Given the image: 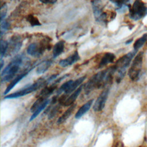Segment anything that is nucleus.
I'll return each mask as SVG.
<instances>
[{
	"label": "nucleus",
	"instance_id": "nucleus-16",
	"mask_svg": "<svg viewBox=\"0 0 147 147\" xmlns=\"http://www.w3.org/2000/svg\"><path fill=\"white\" fill-rule=\"evenodd\" d=\"M76 106V104H73L72 105L70 106L62 114V115L60 117H59L57 122V124L60 125L63 123L64 122H65L71 116L73 111L75 109Z\"/></svg>",
	"mask_w": 147,
	"mask_h": 147
},
{
	"label": "nucleus",
	"instance_id": "nucleus-6",
	"mask_svg": "<svg viewBox=\"0 0 147 147\" xmlns=\"http://www.w3.org/2000/svg\"><path fill=\"white\" fill-rule=\"evenodd\" d=\"M143 53H138L134 57L131 66L128 71V75L130 79L133 81H136L138 79L141 70L142 64Z\"/></svg>",
	"mask_w": 147,
	"mask_h": 147
},
{
	"label": "nucleus",
	"instance_id": "nucleus-12",
	"mask_svg": "<svg viewBox=\"0 0 147 147\" xmlns=\"http://www.w3.org/2000/svg\"><path fill=\"white\" fill-rule=\"evenodd\" d=\"M31 69H28L26 70V71H25V72H24L18 75V76H17L14 79H13V80H11V82L9 83V84L7 86L6 90H5V91H4L3 94H4V95H6L7 94H8V93L13 89V88L21 80H22L25 76H26V75L28 74L29 72Z\"/></svg>",
	"mask_w": 147,
	"mask_h": 147
},
{
	"label": "nucleus",
	"instance_id": "nucleus-3",
	"mask_svg": "<svg viewBox=\"0 0 147 147\" xmlns=\"http://www.w3.org/2000/svg\"><path fill=\"white\" fill-rule=\"evenodd\" d=\"M136 54V51L134 50L123 55L117 61L115 65L117 68V71H118V74L116 78V81L118 83H119L123 78L126 73V69L129 65L131 60Z\"/></svg>",
	"mask_w": 147,
	"mask_h": 147
},
{
	"label": "nucleus",
	"instance_id": "nucleus-18",
	"mask_svg": "<svg viewBox=\"0 0 147 147\" xmlns=\"http://www.w3.org/2000/svg\"><path fill=\"white\" fill-rule=\"evenodd\" d=\"M64 49V42L63 41H58L53 48L52 53L53 58H56L61 55Z\"/></svg>",
	"mask_w": 147,
	"mask_h": 147
},
{
	"label": "nucleus",
	"instance_id": "nucleus-29",
	"mask_svg": "<svg viewBox=\"0 0 147 147\" xmlns=\"http://www.w3.org/2000/svg\"><path fill=\"white\" fill-rule=\"evenodd\" d=\"M59 105H60V104H59ZM59 105H56V106L53 109H52V110L50 111V113H49V115H48V118H49V119L53 118V117L55 116V115L56 114V113L57 112V111H58V110H59Z\"/></svg>",
	"mask_w": 147,
	"mask_h": 147
},
{
	"label": "nucleus",
	"instance_id": "nucleus-28",
	"mask_svg": "<svg viewBox=\"0 0 147 147\" xmlns=\"http://www.w3.org/2000/svg\"><path fill=\"white\" fill-rule=\"evenodd\" d=\"M1 21H3L5 20V18L6 16V13H7V6L6 4H3V5H1Z\"/></svg>",
	"mask_w": 147,
	"mask_h": 147
},
{
	"label": "nucleus",
	"instance_id": "nucleus-15",
	"mask_svg": "<svg viewBox=\"0 0 147 147\" xmlns=\"http://www.w3.org/2000/svg\"><path fill=\"white\" fill-rule=\"evenodd\" d=\"M93 101H94V99H91L87 101L82 106H81V107L76 112L75 114V118L76 119H79L81 118L86 113H87L89 110V109L91 108L92 105Z\"/></svg>",
	"mask_w": 147,
	"mask_h": 147
},
{
	"label": "nucleus",
	"instance_id": "nucleus-1",
	"mask_svg": "<svg viewBox=\"0 0 147 147\" xmlns=\"http://www.w3.org/2000/svg\"><path fill=\"white\" fill-rule=\"evenodd\" d=\"M115 71H117V68L114 65L94 75L84 85L85 93L88 94L94 90L105 87L107 84L110 83Z\"/></svg>",
	"mask_w": 147,
	"mask_h": 147
},
{
	"label": "nucleus",
	"instance_id": "nucleus-5",
	"mask_svg": "<svg viewBox=\"0 0 147 147\" xmlns=\"http://www.w3.org/2000/svg\"><path fill=\"white\" fill-rule=\"evenodd\" d=\"M47 38L43 39L39 42H32L29 45L27 48V53L34 57L41 56L45 49H49L51 47Z\"/></svg>",
	"mask_w": 147,
	"mask_h": 147
},
{
	"label": "nucleus",
	"instance_id": "nucleus-26",
	"mask_svg": "<svg viewBox=\"0 0 147 147\" xmlns=\"http://www.w3.org/2000/svg\"><path fill=\"white\" fill-rule=\"evenodd\" d=\"M26 20L30 24V25L32 26L41 25V24L40 23L37 18L32 14H29L28 16V17L26 18Z\"/></svg>",
	"mask_w": 147,
	"mask_h": 147
},
{
	"label": "nucleus",
	"instance_id": "nucleus-17",
	"mask_svg": "<svg viewBox=\"0 0 147 147\" xmlns=\"http://www.w3.org/2000/svg\"><path fill=\"white\" fill-rule=\"evenodd\" d=\"M52 64V61L51 60H47L43 61L42 63L37 65L36 69V72L38 74H42L46 72L48 68L51 66Z\"/></svg>",
	"mask_w": 147,
	"mask_h": 147
},
{
	"label": "nucleus",
	"instance_id": "nucleus-19",
	"mask_svg": "<svg viewBox=\"0 0 147 147\" xmlns=\"http://www.w3.org/2000/svg\"><path fill=\"white\" fill-rule=\"evenodd\" d=\"M86 76H84L80 77V78L77 79L76 80H74L72 82V83L70 88L68 90V91L66 92V94H64L67 95V94H69V93H71L73 91L74 92L78 88V87L79 86V85L84 82V80L86 79Z\"/></svg>",
	"mask_w": 147,
	"mask_h": 147
},
{
	"label": "nucleus",
	"instance_id": "nucleus-23",
	"mask_svg": "<svg viewBox=\"0 0 147 147\" xmlns=\"http://www.w3.org/2000/svg\"><path fill=\"white\" fill-rule=\"evenodd\" d=\"M73 82H74V80H69L65 82L64 83H63L60 87V88L58 89V90L57 91V94H60L62 92H64V94H66V92L68 91V90L70 88V87H71V84H72Z\"/></svg>",
	"mask_w": 147,
	"mask_h": 147
},
{
	"label": "nucleus",
	"instance_id": "nucleus-32",
	"mask_svg": "<svg viewBox=\"0 0 147 147\" xmlns=\"http://www.w3.org/2000/svg\"><path fill=\"white\" fill-rule=\"evenodd\" d=\"M0 60H1V69H2L3 65V61L2 59H0Z\"/></svg>",
	"mask_w": 147,
	"mask_h": 147
},
{
	"label": "nucleus",
	"instance_id": "nucleus-9",
	"mask_svg": "<svg viewBox=\"0 0 147 147\" xmlns=\"http://www.w3.org/2000/svg\"><path fill=\"white\" fill-rule=\"evenodd\" d=\"M22 44V41L18 36H13L8 42V48L6 53L10 56L15 55L20 49Z\"/></svg>",
	"mask_w": 147,
	"mask_h": 147
},
{
	"label": "nucleus",
	"instance_id": "nucleus-2",
	"mask_svg": "<svg viewBox=\"0 0 147 147\" xmlns=\"http://www.w3.org/2000/svg\"><path fill=\"white\" fill-rule=\"evenodd\" d=\"M23 61L24 56H16L1 72V82L4 83L11 80L20 69Z\"/></svg>",
	"mask_w": 147,
	"mask_h": 147
},
{
	"label": "nucleus",
	"instance_id": "nucleus-7",
	"mask_svg": "<svg viewBox=\"0 0 147 147\" xmlns=\"http://www.w3.org/2000/svg\"><path fill=\"white\" fill-rule=\"evenodd\" d=\"M147 14V7L141 1H136L129 9V16L134 20H138Z\"/></svg>",
	"mask_w": 147,
	"mask_h": 147
},
{
	"label": "nucleus",
	"instance_id": "nucleus-8",
	"mask_svg": "<svg viewBox=\"0 0 147 147\" xmlns=\"http://www.w3.org/2000/svg\"><path fill=\"white\" fill-rule=\"evenodd\" d=\"M100 1H92L93 13L95 20L100 22H107V15L103 11V7L100 4Z\"/></svg>",
	"mask_w": 147,
	"mask_h": 147
},
{
	"label": "nucleus",
	"instance_id": "nucleus-13",
	"mask_svg": "<svg viewBox=\"0 0 147 147\" xmlns=\"http://www.w3.org/2000/svg\"><path fill=\"white\" fill-rule=\"evenodd\" d=\"M115 59V56L111 52H107L101 58L98 64V68H102L110 63H113Z\"/></svg>",
	"mask_w": 147,
	"mask_h": 147
},
{
	"label": "nucleus",
	"instance_id": "nucleus-14",
	"mask_svg": "<svg viewBox=\"0 0 147 147\" xmlns=\"http://www.w3.org/2000/svg\"><path fill=\"white\" fill-rule=\"evenodd\" d=\"M83 87H84V86L82 85L80 87H79L74 92H73V93L68 98H67L63 106H69L72 105L75 102V101L76 100V99H77L78 96L79 95L80 93L81 92Z\"/></svg>",
	"mask_w": 147,
	"mask_h": 147
},
{
	"label": "nucleus",
	"instance_id": "nucleus-4",
	"mask_svg": "<svg viewBox=\"0 0 147 147\" xmlns=\"http://www.w3.org/2000/svg\"><path fill=\"white\" fill-rule=\"evenodd\" d=\"M45 86H47L46 80H44L42 78H41L34 83L30 85H29L27 87H25L24 88L18 91H16L14 93H12L5 96L4 98L5 99H14V98H17L21 96H23L32 92H34L37 90H38L39 88Z\"/></svg>",
	"mask_w": 147,
	"mask_h": 147
},
{
	"label": "nucleus",
	"instance_id": "nucleus-31",
	"mask_svg": "<svg viewBox=\"0 0 147 147\" xmlns=\"http://www.w3.org/2000/svg\"><path fill=\"white\" fill-rule=\"evenodd\" d=\"M41 2L44 3H50V4H53L55 3L56 2V1H52V0H49V1H40Z\"/></svg>",
	"mask_w": 147,
	"mask_h": 147
},
{
	"label": "nucleus",
	"instance_id": "nucleus-21",
	"mask_svg": "<svg viewBox=\"0 0 147 147\" xmlns=\"http://www.w3.org/2000/svg\"><path fill=\"white\" fill-rule=\"evenodd\" d=\"M147 40V33L144 34L142 35L141 37L138 38L137 40H136L133 44V48L134 51H137L140 48H141L142 45L144 44V43Z\"/></svg>",
	"mask_w": 147,
	"mask_h": 147
},
{
	"label": "nucleus",
	"instance_id": "nucleus-11",
	"mask_svg": "<svg viewBox=\"0 0 147 147\" xmlns=\"http://www.w3.org/2000/svg\"><path fill=\"white\" fill-rule=\"evenodd\" d=\"M80 59V56L78 51H75L73 54L71 55L65 59L61 60L59 64L62 67H66L72 65Z\"/></svg>",
	"mask_w": 147,
	"mask_h": 147
},
{
	"label": "nucleus",
	"instance_id": "nucleus-10",
	"mask_svg": "<svg viewBox=\"0 0 147 147\" xmlns=\"http://www.w3.org/2000/svg\"><path fill=\"white\" fill-rule=\"evenodd\" d=\"M109 93V88H106L100 94L93 106V109L95 111H100L103 109L108 98Z\"/></svg>",
	"mask_w": 147,
	"mask_h": 147
},
{
	"label": "nucleus",
	"instance_id": "nucleus-25",
	"mask_svg": "<svg viewBox=\"0 0 147 147\" xmlns=\"http://www.w3.org/2000/svg\"><path fill=\"white\" fill-rule=\"evenodd\" d=\"M8 48V42L1 39V59L6 54Z\"/></svg>",
	"mask_w": 147,
	"mask_h": 147
},
{
	"label": "nucleus",
	"instance_id": "nucleus-27",
	"mask_svg": "<svg viewBox=\"0 0 147 147\" xmlns=\"http://www.w3.org/2000/svg\"><path fill=\"white\" fill-rule=\"evenodd\" d=\"M9 28V22L6 21L5 20L1 21V37L3 33H5Z\"/></svg>",
	"mask_w": 147,
	"mask_h": 147
},
{
	"label": "nucleus",
	"instance_id": "nucleus-30",
	"mask_svg": "<svg viewBox=\"0 0 147 147\" xmlns=\"http://www.w3.org/2000/svg\"><path fill=\"white\" fill-rule=\"evenodd\" d=\"M58 75L59 74H53L51 76H50L47 80H46V84L47 85L48 83H49L50 82H52L54 79H55L57 78V76H58Z\"/></svg>",
	"mask_w": 147,
	"mask_h": 147
},
{
	"label": "nucleus",
	"instance_id": "nucleus-22",
	"mask_svg": "<svg viewBox=\"0 0 147 147\" xmlns=\"http://www.w3.org/2000/svg\"><path fill=\"white\" fill-rule=\"evenodd\" d=\"M49 99H47L45 101H44V102L32 114V115H31V117H30V119H29V121H33L35 118H36L38 115V114L47 107V106L48 105V103H49Z\"/></svg>",
	"mask_w": 147,
	"mask_h": 147
},
{
	"label": "nucleus",
	"instance_id": "nucleus-20",
	"mask_svg": "<svg viewBox=\"0 0 147 147\" xmlns=\"http://www.w3.org/2000/svg\"><path fill=\"white\" fill-rule=\"evenodd\" d=\"M56 88V86L53 84L51 85L49 87H45L40 92L38 97H43L44 98H46L47 96L51 95L55 91Z\"/></svg>",
	"mask_w": 147,
	"mask_h": 147
},
{
	"label": "nucleus",
	"instance_id": "nucleus-24",
	"mask_svg": "<svg viewBox=\"0 0 147 147\" xmlns=\"http://www.w3.org/2000/svg\"><path fill=\"white\" fill-rule=\"evenodd\" d=\"M46 99H47L46 98H44L43 97H38V98L32 105V106L30 108V111L33 112V113L44 102V101Z\"/></svg>",
	"mask_w": 147,
	"mask_h": 147
}]
</instances>
